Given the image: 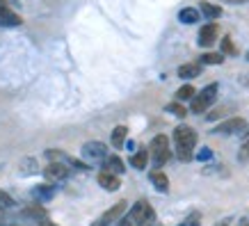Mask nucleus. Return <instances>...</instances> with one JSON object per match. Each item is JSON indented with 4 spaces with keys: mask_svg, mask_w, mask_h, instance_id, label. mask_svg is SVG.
Instances as JSON below:
<instances>
[{
    "mask_svg": "<svg viewBox=\"0 0 249 226\" xmlns=\"http://www.w3.org/2000/svg\"><path fill=\"white\" fill-rule=\"evenodd\" d=\"M174 144H176V156L181 160H192V151L196 146V133L190 126H178L174 130Z\"/></svg>",
    "mask_w": 249,
    "mask_h": 226,
    "instance_id": "obj_1",
    "label": "nucleus"
},
{
    "mask_svg": "<svg viewBox=\"0 0 249 226\" xmlns=\"http://www.w3.org/2000/svg\"><path fill=\"white\" fill-rule=\"evenodd\" d=\"M217 83H213V85H208V87H204V89L199 91L192 101H190V110L195 114H204L208 107L215 103V98H217Z\"/></svg>",
    "mask_w": 249,
    "mask_h": 226,
    "instance_id": "obj_2",
    "label": "nucleus"
},
{
    "mask_svg": "<svg viewBox=\"0 0 249 226\" xmlns=\"http://www.w3.org/2000/svg\"><path fill=\"white\" fill-rule=\"evenodd\" d=\"M128 217L133 219V224H137V226H151L153 222H156V212H153L151 204H149L146 199H140V201H135V206L130 208Z\"/></svg>",
    "mask_w": 249,
    "mask_h": 226,
    "instance_id": "obj_3",
    "label": "nucleus"
},
{
    "mask_svg": "<svg viewBox=\"0 0 249 226\" xmlns=\"http://www.w3.org/2000/svg\"><path fill=\"white\" fill-rule=\"evenodd\" d=\"M151 158H153V165L156 167H162L167 162V160L172 158V151H169V139H167V135H158L153 137L151 142Z\"/></svg>",
    "mask_w": 249,
    "mask_h": 226,
    "instance_id": "obj_4",
    "label": "nucleus"
},
{
    "mask_svg": "<svg viewBox=\"0 0 249 226\" xmlns=\"http://www.w3.org/2000/svg\"><path fill=\"white\" fill-rule=\"evenodd\" d=\"M126 206H128L126 201H119V204H114L112 208H107V210L103 212V215H101V217H98L91 226H110V224H114V222H117V219H119L121 215L126 212Z\"/></svg>",
    "mask_w": 249,
    "mask_h": 226,
    "instance_id": "obj_5",
    "label": "nucleus"
},
{
    "mask_svg": "<svg viewBox=\"0 0 249 226\" xmlns=\"http://www.w3.org/2000/svg\"><path fill=\"white\" fill-rule=\"evenodd\" d=\"M245 119L242 117H231V119H227V121H222L219 126H215V135H235V133H242L245 130Z\"/></svg>",
    "mask_w": 249,
    "mask_h": 226,
    "instance_id": "obj_6",
    "label": "nucleus"
},
{
    "mask_svg": "<svg viewBox=\"0 0 249 226\" xmlns=\"http://www.w3.org/2000/svg\"><path fill=\"white\" fill-rule=\"evenodd\" d=\"M83 158L89 162H98V160L107 158V146L103 142H87L83 146Z\"/></svg>",
    "mask_w": 249,
    "mask_h": 226,
    "instance_id": "obj_7",
    "label": "nucleus"
},
{
    "mask_svg": "<svg viewBox=\"0 0 249 226\" xmlns=\"http://www.w3.org/2000/svg\"><path fill=\"white\" fill-rule=\"evenodd\" d=\"M21 23H23L21 16L9 9L7 0H0V25H2V28H18Z\"/></svg>",
    "mask_w": 249,
    "mask_h": 226,
    "instance_id": "obj_8",
    "label": "nucleus"
},
{
    "mask_svg": "<svg viewBox=\"0 0 249 226\" xmlns=\"http://www.w3.org/2000/svg\"><path fill=\"white\" fill-rule=\"evenodd\" d=\"M217 35H219L217 23H206L204 28L199 30V46H201V48H211V46L217 41Z\"/></svg>",
    "mask_w": 249,
    "mask_h": 226,
    "instance_id": "obj_9",
    "label": "nucleus"
},
{
    "mask_svg": "<svg viewBox=\"0 0 249 226\" xmlns=\"http://www.w3.org/2000/svg\"><path fill=\"white\" fill-rule=\"evenodd\" d=\"M44 176L48 181H67L69 178V167L62 165V162H51V165L44 169Z\"/></svg>",
    "mask_w": 249,
    "mask_h": 226,
    "instance_id": "obj_10",
    "label": "nucleus"
},
{
    "mask_svg": "<svg viewBox=\"0 0 249 226\" xmlns=\"http://www.w3.org/2000/svg\"><path fill=\"white\" fill-rule=\"evenodd\" d=\"M98 185L107 192H114V190L121 188V181H119V174H112V172H101L98 174Z\"/></svg>",
    "mask_w": 249,
    "mask_h": 226,
    "instance_id": "obj_11",
    "label": "nucleus"
},
{
    "mask_svg": "<svg viewBox=\"0 0 249 226\" xmlns=\"http://www.w3.org/2000/svg\"><path fill=\"white\" fill-rule=\"evenodd\" d=\"M201 62H192V64H183V67H178V78H183V80H192V78H199L201 75Z\"/></svg>",
    "mask_w": 249,
    "mask_h": 226,
    "instance_id": "obj_12",
    "label": "nucleus"
},
{
    "mask_svg": "<svg viewBox=\"0 0 249 226\" xmlns=\"http://www.w3.org/2000/svg\"><path fill=\"white\" fill-rule=\"evenodd\" d=\"M103 172H112V174H124V160L119 156H107L103 160Z\"/></svg>",
    "mask_w": 249,
    "mask_h": 226,
    "instance_id": "obj_13",
    "label": "nucleus"
},
{
    "mask_svg": "<svg viewBox=\"0 0 249 226\" xmlns=\"http://www.w3.org/2000/svg\"><path fill=\"white\" fill-rule=\"evenodd\" d=\"M199 16H201V12H199V9L185 7V9H181V12H178V21L185 23V25H192V23L199 21Z\"/></svg>",
    "mask_w": 249,
    "mask_h": 226,
    "instance_id": "obj_14",
    "label": "nucleus"
},
{
    "mask_svg": "<svg viewBox=\"0 0 249 226\" xmlns=\"http://www.w3.org/2000/svg\"><path fill=\"white\" fill-rule=\"evenodd\" d=\"M199 12L206 16V18H219L222 16V7L219 5H213V2H199Z\"/></svg>",
    "mask_w": 249,
    "mask_h": 226,
    "instance_id": "obj_15",
    "label": "nucleus"
},
{
    "mask_svg": "<svg viewBox=\"0 0 249 226\" xmlns=\"http://www.w3.org/2000/svg\"><path fill=\"white\" fill-rule=\"evenodd\" d=\"M149 178H151V183L160 190V192H167V190H169V178H167L162 172H151Z\"/></svg>",
    "mask_w": 249,
    "mask_h": 226,
    "instance_id": "obj_16",
    "label": "nucleus"
},
{
    "mask_svg": "<svg viewBox=\"0 0 249 226\" xmlns=\"http://www.w3.org/2000/svg\"><path fill=\"white\" fill-rule=\"evenodd\" d=\"M195 96H196V89L192 87V85H183L181 89L176 91V101H178V103H183V101H192Z\"/></svg>",
    "mask_w": 249,
    "mask_h": 226,
    "instance_id": "obj_17",
    "label": "nucleus"
},
{
    "mask_svg": "<svg viewBox=\"0 0 249 226\" xmlns=\"http://www.w3.org/2000/svg\"><path fill=\"white\" fill-rule=\"evenodd\" d=\"M146 162H149V151H137L135 156L130 158V165L135 167V169H144L146 167Z\"/></svg>",
    "mask_w": 249,
    "mask_h": 226,
    "instance_id": "obj_18",
    "label": "nucleus"
},
{
    "mask_svg": "<svg viewBox=\"0 0 249 226\" xmlns=\"http://www.w3.org/2000/svg\"><path fill=\"white\" fill-rule=\"evenodd\" d=\"M199 62H201V64H213V67H215V64H222V62H224V53H204L201 57H199Z\"/></svg>",
    "mask_w": 249,
    "mask_h": 226,
    "instance_id": "obj_19",
    "label": "nucleus"
},
{
    "mask_svg": "<svg viewBox=\"0 0 249 226\" xmlns=\"http://www.w3.org/2000/svg\"><path fill=\"white\" fill-rule=\"evenodd\" d=\"M126 133H128V128H126V126H117V128L112 130V146H117V149H119L121 144H124V139H126Z\"/></svg>",
    "mask_w": 249,
    "mask_h": 226,
    "instance_id": "obj_20",
    "label": "nucleus"
},
{
    "mask_svg": "<svg viewBox=\"0 0 249 226\" xmlns=\"http://www.w3.org/2000/svg\"><path fill=\"white\" fill-rule=\"evenodd\" d=\"M167 112H172L174 117H185V114H188V110H185V105H181V103H178V101H176V103H169V105H167Z\"/></svg>",
    "mask_w": 249,
    "mask_h": 226,
    "instance_id": "obj_21",
    "label": "nucleus"
},
{
    "mask_svg": "<svg viewBox=\"0 0 249 226\" xmlns=\"http://www.w3.org/2000/svg\"><path fill=\"white\" fill-rule=\"evenodd\" d=\"M12 206H14V199H12L7 192L0 190V210H7V208H12Z\"/></svg>",
    "mask_w": 249,
    "mask_h": 226,
    "instance_id": "obj_22",
    "label": "nucleus"
},
{
    "mask_svg": "<svg viewBox=\"0 0 249 226\" xmlns=\"http://www.w3.org/2000/svg\"><path fill=\"white\" fill-rule=\"evenodd\" d=\"M222 53H227V55H235V53H238V51H235V46H233V41H231V37L222 39Z\"/></svg>",
    "mask_w": 249,
    "mask_h": 226,
    "instance_id": "obj_23",
    "label": "nucleus"
},
{
    "mask_svg": "<svg viewBox=\"0 0 249 226\" xmlns=\"http://www.w3.org/2000/svg\"><path fill=\"white\" fill-rule=\"evenodd\" d=\"M35 194H37V196H46V199H48V196L55 194V190L51 188V185H39V190L35 192Z\"/></svg>",
    "mask_w": 249,
    "mask_h": 226,
    "instance_id": "obj_24",
    "label": "nucleus"
},
{
    "mask_svg": "<svg viewBox=\"0 0 249 226\" xmlns=\"http://www.w3.org/2000/svg\"><path fill=\"white\" fill-rule=\"evenodd\" d=\"M240 158L242 160H249V139L245 144H242V153H240Z\"/></svg>",
    "mask_w": 249,
    "mask_h": 226,
    "instance_id": "obj_25",
    "label": "nucleus"
},
{
    "mask_svg": "<svg viewBox=\"0 0 249 226\" xmlns=\"http://www.w3.org/2000/svg\"><path fill=\"white\" fill-rule=\"evenodd\" d=\"M208 158H211V149H204L199 153V160H208Z\"/></svg>",
    "mask_w": 249,
    "mask_h": 226,
    "instance_id": "obj_26",
    "label": "nucleus"
},
{
    "mask_svg": "<svg viewBox=\"0 0 249 226\" xmlns=\"http://www.w3.org/2000/svg\"><path fill=\"white\" fill-rule=\"evenodd\" d=\"M117 226H137V224H133V219H130V217H126V219H121V222H119V224H117Z\"/></svg>",
    "mask_w": 249,
    "mask_h": 226,
    "instance_id": "obj_27",
    "label": "nucleus"
},
{
    "mask_svg": "<svg viewBox=\"0 0 249 226\" xmlns=\"http://www.w3.org/2000/svg\"><path fill=\"white\" fill-rule=\"evenodd\" d=\"M240 226H249V219H242V222H240Z\"/></svg>",
    "mask_w": 249,
    "mask_h": 226,
    "instance_id": "obj_28",
    "label": "nucleus"
},
{
    "mask_svg": "<svg viewBox=\"0 0 249 226\" xmlns=\"http://www.w3.org/2000/svg\"><path fill=\"white\" fill-rule=\"evenodd\" d=\"M2 224H5V217H2V215H0V226H2Z\"/></svg>",
    "mask_w": 249,
    "mask_h": 226,
    "instance_id": "obj_29",
    "label": "nucleus"
},
{
    "mask_svg": "<svg viewBox=\"0 0 249 226\" xmlns=\"http://www.w3.org/2000/svg\"><path fill=\"white\" fill-rule=\"evenodd\" d=\"M247 60H249V51H247Z\"/></svg>",
    "mask_w": 249,
    "mask_h": 226,
    "instance_id": "obj_30",
    "label": "nucleus"
},
{
    "mask_svg": "<svg viewBox=\"0 0 249 226\" xmlns=\"http://www.w3.org/2000/svg\"><path fill=\"white\" fill-rule=\"evenodd\" d=\"M219 226H224V224H219Z\"/></svg>",
    "mask_w": 249,
    "mask_h": 226,
    "instance_id": "obj_31",
    "label": "nucleus"
}]
</instances>
